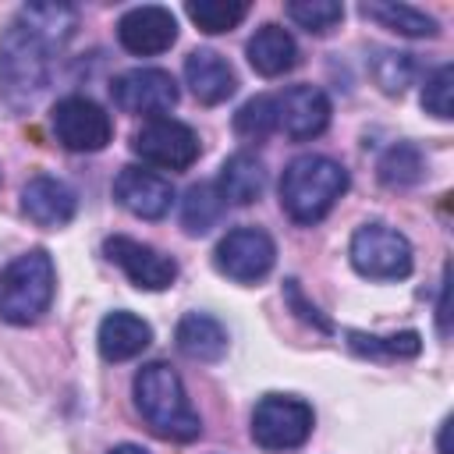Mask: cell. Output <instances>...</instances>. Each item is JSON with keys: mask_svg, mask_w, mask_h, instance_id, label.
<instances>
[{"mask_svg": "<svg viewBox=\"0 0 454 454\" xmlns=\"http://www.w3.org/2000/svg\"><path fill=\"white\" fill-rule=\"evenodd\" d=\"M135 408L145 426L174 443H188L202 433L199 411L192 408L181 376L167 362H149L135 372Z\"/></svg>", "mask_w": 454, "mask_h": 454, "instance_id": "obj_1", "label": "cell"}, {"mask_svg": "<svg viewBox=\"0 0 454 454\" xmlns=\"http://www.w3.org/2000/svg\"><path fill=\"white\" fill-rule=\"evenodd\" d=\"M348 192V170L319 153L294 156L280 177V206L294 223H319Z\"/></svg>", "mask_w": 454, "mask_h": 454, "instance_id": "obj_2", "label": "cell"}, {"mask_svg": "<svg viewBox=\"0 0 454 454\" xmlns=\"http://www.w3.org/2000/svg\"><path fill=\"white\" fill-rule=\"evenodd\" d=\"M50 53L53 43L25 21H14L0 35V99L11 110H28L43 96L50 85Z\"/></svg>", "mask_w": 454, "mask_h": 454, "instance_id": "obj_3", "label": "cell"}, {"mask_svg": "<svg viewBox=\"0 0 454 454\" xmlns=\"http://www.w3.org/2000/svg\"><path fill=\"white\" fill-rule=\"evenodd\" d=\"M57 273L46 248H32L0 270V319L11 326L35 323L53 301Z\"/></svg>", "mask_w": 454, "mask_h": 454, "instance_id": "obj_4", "label": "cell"}, {"mask_svg": "<svg viewBox=\"0 0 454 454\" xmlns=\"http://www.w3.org/2000/svg\"><path fill=\"white\" fill-rule=\"evenodd\" d=\"M351 266L369 280H404L411 273V245L387 223H362L351 234Z\"/></svg>", "mask_w": 454, "mask_h": 454, "instance_id": "obj_5", "label": "cell"}, {"mask_svg": "<svg viewBox=\"0 0 454 454\" xmlns=\"http://www.w3.org/2000/svg\"><path fill=\"white\" fill-rule=\"evenodd\" d=\"M312 408L298 397L270 394L252 411V440L262 450H294L312 433Z\"/></svg>", "mask_w": 454, "mask_h": 454, "instance_id": "obj_6", "label": "cell"}, {"mask_svg": "<svg viewBox=\"0 0 454 454\" xmlns=\"http://www.w3.org/2000/svg\"><path fill=\"white\" fill-rule=\"evenodd\" d=\"M277 262V245L259 227H234L227 231L213 248V266L234 284H255L262 280Z\"/></svg>", "mask_w": 454, "mask_h": 454, "instance_id": "obj_7", "label": "cell"}, {"mask_svg": "<svg viewBox=\"0 0 454 454\" xmlns=\"http://www.w3.org/2000/svg\"><path fill=\"white\" fill-rule=\"evenodd\" d=\"M131 149L163 170H184L199 160V135L174 117H149L135 135H131Z\"/></svg>", "mask_w": 454, "mask_h": 454, "instance_id": "obj_8", "label": "cell"}, {"mask_svg": "<svg viewBox=\"0 0 454 454\" xmlns=\"http://www.w3.org/2000/svg\"><path fill=\"white\" fill-rule=\"evenodd\" d=\"M50 124H53L57 142L71 153H99L114 135L110 114L89 96H64L53 106Z\"/></svg>", "mask_w": 454, "mask_h": 454, "instance_id": "obj_9", "label": "cell"}, {"mask_svg": "<svg viewBox=\"0 0 454 454\" xmlns=\"http://www.w3.org/2000/svg\"><path fill=\"white\" fill-rule=\"evenodd\" d=\"M110 96L114 103L124 110V114H145V117H163L167 110H174L177 103V82L170 71H160V67H135V71H124L121 78H114L110 85Z\"/></svg>", "mask_w": 454, "mask_h": 454, "instance_id": "obj_10", "label": "cell"}, {"mask_svg": "<svg viewBox=\"0 0 454 454\" xmlns=\"http://www.w3.org/2000/svg\"><path fill=\"white\" fill-rule=\"evenodd\" d=\"M103 252L110 262H117L124 270V277L138 287V291H163L177 280V262L163 252H156L153 245H142L135 238L114 234L103 241Z\"/></svg>", "mask_w": 454, "mask_h": 454, "instance_id": "obj_11", "label": "cell"}, {"mask_svg": "<svg viewBox=\"0 0 454 454\" xmlns=\"http://www.w3.org/2000/svg\"><path fill=\"white\" fill-rule=\"evenodd\" d=\"M273 103H277V131H284L294 142H309L323 135L330 124V99L316 85H291L280 96H273Z\"/></svg>", "mask_w": 454, "mask_h": 454, "instance_id": "obj_12", "label": "cell"}, {"mask_svg": "<svg viewBox=\"0 0 454 454\" xmlns=\"http://www.w3.org/2000/svg\"><path fill=\"white\" fill-rule=\"evenodd\" d=\"M117 39L135 57H156V53H163L177 43V18L167 7H156V4L131 7L117 21Z\"/></svg>", "mask_w": 454, "mask_h": 454, "instance_id": "obj_13", "label": "cell"}, {"mask_svg": "<svg viewBox=\"0 0 454 454\" xmlns=\"http://www.w3.org/2000/svg\"><path fill=\"white\" fill-rule=\"evenodd\" d=\"M114 199L138 220H160L174 206V184L145 167H124L114 181Z\"/></svg>", "mask_w": 454, "mask_h": 454, "instance_id": "obj_14", "label": "cell"}, {"mask_svg": "<svg viewBox=\"0 0 454 454\" xmlns=\"http://www.w3.org/2000/svg\"><path fill=\"white\" fill-rule=\"evenodd\" d=\"M21 209L35 227H64V223H71V216L78 209V199L60 177L43 174V177H32L21 188Z\"/></svg>", "mask_w": 454, "mask_h": 454, "instance_id": "obj_15", "label": "cell"}, {"mask_svg": "<svg viewBox=\"0 0 454 454\" xmlns=\"http://www.w3.org/2000/svg\"><path fill=\"white\" fill-rule=\"evenodd\" d=\"M184 82H188L192 96L206 106H216V103L231 99L234 89H238L234 67L216 50H192L184 57Z\"/></svg>", "mask_w": 454, "mask_h": 454, "instance_id": "obj_16", "label": "cell"}, {"mask_svg": "<svg viewBox=\"0 0 454 454\" xmlns=\"http://www.w3.org/2000/svg\"><path fill=\"white\" fill-rule=\"evenodd\" d=\"M96 344H99V355L106 362H128L135 355H142L149 344H153V326L135 316V312H110L103 323H99V333H96Z\"/></svg>", "mask_w": 454, "mask_h": 454, "instance_id": "obj_17", "label": "cell"}, {"mask_svg": "<svg viewBox=\"0 0 454 454\" xmlns=\"http://www.w3.org/2000/svg\"><path fill=\"white\" fill-rule=\"evenodd\" d=\"M174 340H177L181 355H188L192 362H220L227 355V330L209 312H188L177 323Z\"/></svg>", "mask_w": 454, "mask_h": 454, "instance_id": "obj_18", "label": "cell"}, {"mask_svg": "<svg viewBox=\"0 0 454 454\" xmlns=\"http://www.w3.org/2000/svg\"><path fill=\"white\" fill-rule=\"evenodd\" d=\"M245 53H248V64H252L262 78H280V74H287V71L298 64V46H294L291 32L280 28V25H262V28L248 39Z\"/></svg>", "mask_w": 454, "mask_h": 454, "instance_id": "obj_19", "label": "cell"}, {"mask_svg": "<svg viewBox=\"0 0 454 454\" xmlns=\"http://www.w3.org/2000/svg\"><path fill=\"white\" fill-rule=\"evenodd\" d=\"M266 188V167L259 156L252 153H234L223 160L220 167V177H216V192L223 202H234V206H248L262 195Z\"/></svg>", "mask_w": 454, "mask_h": 454, "instance_id": "obj_20", "label": "cell"}, {"mask_svg": "<svg viewBox=\"0 0 454 454\" xmlns=\"http://www.w3.org/2000/svg\"><path fill=\"white\" fill-rule=\"evenodd\" d=\"M358 14L362 18H369V21H376V25H383V28H390V32H397V35H408V39H426V35H436L440 28H436V18H429L426 11H419V7H408V4H362L358 7Z\"/></svg>", "mask_w": 454, "mask_h": 454, "instance_id": "obj_21", "label": "cell"}, {"mask_svg": "<svg viewBox=\"0 0 454 454\" xmlns=\"http://www.w3.org/2000/svg\"><path fill=\"white\" fill-rule=\"evenodd\" d=\"M376 170H380V181H383L387 188H411V184H419L422 174H426V156L419 153V145L397 142V145H390V149L380 156Z\"/></svg>", "mask_w": 454, "mask_h": 454, "instance_id": "obj_22", "label": "cell"}, {"mask_svg": "<svg viewBox=\"0 0 454 454\" xmlns=\"http://www.w3.org/2000/svg\"><path fill=\"white\" fill-rule=\"evenodd\" d=\"M223 199L216 192V184H192L181 199V227L188 234H206L209 227L220 223L223 216Z\"/></svg>", "mask_w": 454, "mask_h": 454, "instance_id": "obj_23", "label": "cell"}, {"mask_svg": "<svg viewBox=\"0 0 454 454\" xmlns=\"http://www.w3.org/2000/svg\"><path fill=\"white\" fill-rule=\"evenodd\" d=\"M18 21H25L28 28H35L39 35H46L53 46H60L78 28V14L67 4H28V7H21Z\"/></svg>", "mask_w": 454, "mask_h": 454, "instance_id": "obj_24", "label": "cell"}, {"mask_svg": "<svg viewBox=\"0 0 454 454\" xmlns=\"http://www.w3.org/2000/svg\"><path fill=\"white\" fill-rule=\"evenodd\" d=\"M184 14L209 35L216 32H231L245 21L248 14V4L245 0H188L184 4Z\"/></svg>", "mask_w": 454, "mask_h": 454, "instance_id": "obj_25", "label": "cell"}, {"mask_svg": "<svg viewBox=\"0 0 454 454\" xmlns=\"http://www.w3.org/2000/svg\"><path fill=\"white\" fill-rule=\"evenodd\" d=\"M369 67H372L376 85L387 96H401L411 85V78H415L411 53H397V50H376V57L369 60Z\"/></svg>", "mask_w": 454, "mask_h": 454, "instance_id": "obj_26", "label": "cell"}, {"mask_svg": "<svg viewBox=\"0 0 454 454\" xmlns=\"http://www.w3.org/2000/svg\"><path fill=\"white\" fill-rule=\"evenodd\" d=\"M287 18L312 35H326L330 28L340 25L344 4H337V0H294V4H287Z\"/></svg>", "mask_w": 454, "mask_h": 454, "instance_id": "obj_27", "label": "cell"}, {"mask_svg": "<svg viewBox=\"0 0 454 454\" xmlns=\"http://www.w3.org/2000/svg\"><path fill=\"white\" fill-rule=\"evenodd\" d=\"M234 131L248 142H262L270 131H277V103L273 96H255L234 114Z\"/></svg>", "mask_w": 454, "mask_h": 454, "instance_id": "obj_28", "label": "cell"}, {"mask_svg": "<svg viewBox=\"0 0 454 454\" xmlns=\"http://www.w3.org/2000/svg\"><path fill=\"white\" fill-rule=\"evenodd\" d=\"M422 110L440 117V121H450L454 117V67L443 64L436 67L426 85H422Z\"/></svg>", "mask_w": 454, "mask_h": 454, "instance_id": "obj_29", "label": "cell"}, {"mask_svg": "<svg viewBox=\"0 0 454 454\" xmlns=\"http://www.w3.org/2000/svg\"><path fill=\"white\" fill-rule=\"evenodd\" d=\"M351 348L365 351V355H390V358H415L422 351V337L415 330L394 333V337H365V333H351Z\"/></svg>", "mask_w": 454, "mask_h": 454, "instance_id": "obj_30", "label": "cell"}, {"mask_svg": "<svg viewBox=\"0 0 454 454\" xmlns=\"http://www.w3.org/2000/svg\"><path fill=\"white\" fill-rule=\"evenodd\" d=\"M284 291H287L291 305L298 309V316H301L305 323H316L319 330H330V323H326V319H323V316H319V312H316V309H312V305H309V301L301 298V291H298V280H287V284H284Z\"/></svg>", "mask_w": 454, "mask_h": 454, "instance_id": "obj_31", "label": "cell"}, {"mask_svg": "<svg viewBox=\"0 0 454 454\" xmlns=\"http://www.w3.org/2000/svg\"><path fill=\"white\" fill-rule=\"evenodd\" d=\"M440 454H450V419H443L440 426Z\"/></svg>", "mask_w": 454, "mask_h": 454, "instance_id": "obj_32", "label": "cell"}, {"mask_svg": "<svg viewBox=\"0 0 454 454\" xmlns=\"http://www.w3.org/2000/svg\"><path fill=\"white\" fill-rule=\"evenodd\" d=\"M110 454H145V450H142L138 443H117V447H114Z\"/></svg>", "mask_w": 454, "mask_h": 454, "instance_id": "obj_33", "label": "cell"}]
</instances>
